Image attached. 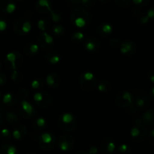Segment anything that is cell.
Segmentation results:
<instances>
[{
    "label": "cell",
    "mask_w": 154,
    "mask_h": 154,
    "mask_svg": "<svg viewBox=\"0 0 154 154\" xmlns=\"http://www.w3.org/2000/svg\"><path fill=\"white\" fill-rule=\"evenodd\" d=\"M79 82L81 88L86 92H91L96 88V76L92 72H84L81 75Z\"/></svg>",
    "instance_id": "obj_1"
},
{
    "label": "cell",
    "mask_w": 154,
    "mask_h": 154,
    "mask_svg": "<svg viewBox=\"0 0 154 154\" xmlns=\"http://www.w3.org/2000/svg\"><path fill=\"white\" fill-rule=\"evenodd\" d=\"M76 125V121L74 115L71 113H63L59 118V126L65 131H72Z\"/></svg>",
    "instance_id": "obj_2"
},
{
    "label": "cell",
    "mask_w": 154,
    "mask_h": 154,
    "mask_svg": "<svg viewBox=\"0 0 154 154\" xmlns=\"http://www.w3.org/2000/svg\"><path fill=\"white\" fill-rule=\"evenodd\" d=\"M147 129H146L145 126L143 125L141 120L134 124L130 132L131 137L136 141H141L144 140L147 136Z\"/></svg>",
    "instance_id": "obj_3"
},
{
    "label": "cell",
    "mask_w": 154,
    "mask_h": 154,
    "mask_svg": "<svg viewBox=\"0 0 154 154\" xmlns=\"http://www.w3.org/2000/svg\"><path fill=\"white\" fill-rule=\"evenodd\" d=\"M117 105L123 108H133L134 100H133V95L131 92L123 91L118 94L117 99H116Z\"/></svg>",
    "instance_id": "obj_4"
},
{
    "label": "cell",
    "mask_w": 154,
    "mask_h": 154,
    "mask_svg": "<svg viewBox=\"0 0 154 154\" xmlns=\"http://www.w3.org/2000/svg\"><path fill=\"white\" fill-rule=\"evenodd\" d=\"M133 95V100L137 108H146L150 105V99L143 90H135Z\"/></svg>",
    "instance_id": "obj_5"
},
{
    "label": "cell",
    "mask_w": 154,
    "mask_h": 154,
    "mask_svg": "<svg viewBox=\"0 0 154 154\" xmlns=\"http://www.w3.org/2000/svg\"><path fill=\"white\" fill-rule=\"evenodd\" d=\"M32 23L29 20H19L14 25V30L18 35H26L31 31Z\"/></svg>",
    "instance_id": "obj_6"
},
{
    "label": "cell",
    "mask_w": 154,
    "mask_h": 154,
    "mask_svg": "<svg viewBox=\"0 0 154 154\" xmlns=\"http://www.w3.org/2000/svg\"><path fill=\"white\" fill-rule=\"evenodd\" d=\"M137 47L134 42L130 40L124 41L120 45V51L125 56H132L136 53Z\"/></svg>",
    "instance_id": "obj_7"
},
{
    "label": "cell",
    "mask_w": 154,
    "mask_h": 154,
    "mask_svg": "<svg viewBox=\"0 0 154 154\" xmlns=\"http://www.w3.org/2000/svg\"><path fill=\"white\" fill-rule=\"evenodd\" d=\"M59 147L63 151H68L71 150L74 144V139L69 135H62L59 139Z\"/></svg>",
    "instance_id": "obj_8"
},
{
    "label": "cell",
    "mask_w": 154,
    "mask_h": 154,
    "mask_svg": "<svg viewBox=\"0 0 154 154\" xmlns=\"http://www.w3.org/2000/svg\"><path fill=\"white\" fill-rule=\"evenodd\" d=\"M21 60L19 54L16 52H10L6 55V61L10 64L11 67L14 71L17 70L20 66L21 63L18 62V60Z\"/></svg>",
    "instance_id": "obj_9"
},
{
    "label": "cell",
    "mask_w": 154,
    "mask_h": 154,
    "mask_svg": "<svg viewBox=\"0 0 154 154\" xmlns=\"http://www.w3.org/2000/svg\"><path fill=\"white\" fill-rule=\"evenodd\" d=\"M141 122L143 124L148 126H154V108H150L146 111L141 116Z\"/></svg>",
    "instance_id": "obj_10"
},
{
    "label": "cell",
    "mask_w": 154,
    "mask_h": 154,
    "mask_svg": "<svg viewBox=\"0 0 154 154\" xmlns=\"http://www.w3.org/2000/svg\"><path fill=\"white\" fill-rule=\"evenodd\" d=\"M20 108L22 109L23 112L26 115L28 116L29 117H32L33 116L35 115V110L34 107H33V105H32L30 102H27L26 100L21 101Z\"/></svg>",
    "instance_id": "obj_11"
},
{
    "label": "cell",
    "mask_w": 154,
    "mask_h": 154,
    "mask_svg": "<svg viewBox=\"0 0 154 154\" xmlns=\"http://www.w3.org/2000/svg\"><path fill=\"white\" fill-rule=\"evenodd\" d=\"M84 47H85V49L87 50L88 52L90 53H95L99 48V42H98V40L96 38L91 37L89 38L88 39H87V41L85 42L84 44Z\"/></svg>",
    "instance_id": "obj_12"
},
{
    "label": "cell",
    "mask_w": 154,
    "mask_h": 154,
    "mask_svg": "<svg viewBox=\"0 0 154 154\" xmlns=\"http://www.w3.org/2000/svg\"><path fill=\"white\" fill-rule=\"evenodd\" d=\"M97 32L99 35L102 37H107L110 35L113 32V26L108 23H103L100 24L97 29Z\"/></svg>",
    "instance_id": "obj_13"
},
{
    "label": "cell",
    "mask_w": 154,
    "mask_h": 154,
    "mask_svg": "<svg viewBox=\"0 0 154 154\" xmlns=\"http://www.w3.org/2000/svg\"><path fill=\"white\" fill-rule=\"evenodd\" d=\"M46 83L50 87L55 89L60 84V78L55 73H51L47 75Z\"/></svg>",
    "instance_id": "obj_14"
},
{
    "label": "cell",
    "mask_w": 154,
    "mask_h": 154,
    "mask_svg": "<svg viewBox=\"0 0 154 154\" xmlns=\"http://www.w3.org/2000/svg\"><path fill=\"white\" fill-rule=\"evenodd\" d=\"M16 5L12 1H0V9L8 14H12L16 10Z\"/></svg>",
    "instance_id": "obj_15"
},
{
    "label": "cell",
    "mask_w": 154,
    "mask_h": 154,
    "mask_svg": "<svg viewBox=\"0 0 154 154\" xmlns=\"http://www.w3.org/2000/svg\"><path fill=\"white\" fill-rule=\"evenodd\" d=\"M40 142L41 147H43L44 145H54V137L51 132H43L40 135Z\"/></svg>",
    "instance_id": "obj_16"
},
{
    "label": "cell",
    "mask_w": 154,
    "mask_h": 154,
    "mask_svg": "<svg viewBox=\"0 0 154 154\" xmlns=\"http://www.w3.org/2000/svg\"><path fill=\"white\" fill-rule=\"evenodd\" d=\"M115 144L109 138H106L102 143V150L105 153H112L115 150Z\"/></svg>",
    "instance_id": "obj_17"
},
{
    "label": "cell",
    "mask_w": 154,
    "mask_h": 154,
    "mask_svg": "<svg viewBox=\"0 0 154 154\" xmlns=\"http://www.w3.org/2000/svg\"><path fill=\"white\" fill-rule=\"evenodd\" d=\"M39 38H41V41L39 40V42L42 47L51 46L54 43V37L51 35L48 34L46 31L43 32Z\"/></svg>",
    "instance_id": "obj_18"
},
{
    "label": "cell",
    "mask_w": 154,
    "mask_h": 154,
    "mask_svg": "<svg viewBox=\"0 0 154 154\" xmlns=\"http://www.w3.org/2000/svg\"><path fill=\"white\" fill-rule=\"evenodd\" d=\"M48 96V94H45L42 92H37L33 95V99H34L35 102L37 104V105H41V104H43V106H47L45 99Z\"/></svg>",
    "instance_id": "obj_19"
},
{
    "label": "cell",
    "mask_w": 154,
    "mask_h": 154,
    "mask_svg": "<svg viewBox=\"0 0 154 154\" xmlns=\"http://www.w3.org/2000/svg\"><path fill=\"white\" fill-rule=\"evenodd\" d=\"M73 23L78 28H84L87 25V20L83 15L78 14L77 16L74 17Z\"/></svg>",
    "instance_id": "obj_20"
},
{
    "label": "cell",
    "mask_w": 154,
    "mask_h": 154,
    "mask_svg": "<svg viewBox=\"0 0 154 154\" xmlns=\"http://www.w3.org/2000/svg\"><path fill=\"white\" fill-rule=\"evenodd\" d=\"M2 102L5 105H8V106L14 105L17 102V98L12 93H8L2 96Z\"/></svg>",
    "instance_id": "obj_21"
},
{
    "label": "cell",
    "mask_w": 154,
    "mask_h": 154,
    "mask_svg": "<svg viewBox=\"0 0 154 154\" xmlns=\"http://www.w3.org/2000/svg\"><path fill=\"white\" fill-rule=\"evenodd\" d=\"M26 128L24 126H19V127L15 128L12 132V136L14 138L17 140L21 139V138H24L26 135Z\"/></svg>",
    "instance_id": "obj_22"
},
{
    "label": "cell",
    "mask_w": 154,
    "mask_h": 154,
    "mask_svg": "<svg viewBox=\"0 0 154 154\" xmlns=\"http://www.w3.org/2000/svg\"><path fill=\"white\" fill-rule=\"evenodd\" d=\"M46 60L52 65H57L60 61V56L57 52H49L46 55Z\"/></svg>",
    "instance_id": "obj_23"
},
{
    "label": "cell",
    "mask_w": 154,
    "mask_h": 154,
    "mask_svg": "<svg viewBox=\"0 0 154 154\" xmlns=\"http://www.w3.org/2000/svg\"><path fill=\"white\" fill-rule=\"evenodd\" d=\"M39 51V46L37 44L30 43L25 48V53L27 55H35Z\"/></svg>",
    "instance_id": "obj_24"
},
{
    "label": "cell",
    "mask_w": 154,
    "mask_h": 154,
    "mask_svg": "<svg viewBox=\"0 0 154 154\" xmlns=\"http://www.w3.org/2000/svg\"><path fill=\"white\" fill-rule=\"evenodd\" d=\"M17 149L14 146L5 144L0 149V154H16Z\"/></svg>",
    "instance_id": "obj_25"
},
{
    "label": "cell",
    "mask_w": 154,
    "mask_h": 154,
    "mask_svg": "<svg viewBox=\"0 0 154 154\" xmlns=\"http://www.w3.org/2000/svg\"><path fill=\"white\" fill-rule=\"evenodd\" d=\"M5 117L8 123L11 125L16 124L19 121V119H18L17 114L14 112H13V111H8V112H6Z\"/></svg>",
    "instance_id": "obj_26"
},
{
    "label": "cell",
    "mask_w": 154,
    "mask_h": 154,
    "mask_svg": "<svg viewBox=\"0 0 154 154\" xmlns=\"http://www.w3.org/2000/svg\"><path fill=\"white\" fill-rule=\"evenodd\" d=\"M111 84L109 82L105 81H102L98 84V90L101 93H108L111 90Z\"/></svg>",
    "instance_id": "obj_27"
},
{
    "label": "cell",
    "mask_w": 154,
    "mask_h": 154,
    "mask_svg": "<svg viewBox=\"0 0 154 154\" xmlns=\"http://www.w3.org/2000/svg\"><path fill=\"white\" fill-rule=\"evenodd\" d=\"M71 38H72L73 42H75V43H81L84 38V34L79 31L75 32H74L73 34H72Z\"/></svg>",
    "instance_id": "obj_28"
},
{
    "label": "cell",
    "mask_w": 154,
    "mask_h": 154,
    "mask_svg": "<svg viewBox=\"0 0 154 154\" xmlns=\"http://www.w3.org/2000/svg\"><path fill=\"white\" fill-rule=\"evenodd\" d=\"M52 32H53V33L54 34V35H56V36L63 35L65 32V28L62 25L57 24V25H55L53 26Z\"/></svg>",
    "instance_id": "obj_29"
},
{
    "label": "cell",
    "mask_w": 154,
    "mask_h": 154,
    "mask_svg": "<svg viewBox=\"0 0 154 154\" xmlns=\"http://www.w3.org/2000/svg\"><path fill=\"white\" fill-rule=\"evenodd\" d=\"M34 124L35 126V127L38 128V129H43V128H45L46 126L47 121L44 117H39L35 120Z\"/></svg>",
    "instance_id": "obj_30"
},
{
    "label": "cell",
    "mask_w": 154,
    "mask_h": 154,
    "mask_svg": "<svg viewBox=\"0 0 154 154\" xmlns=\"http://www.w3.org/2000/svg\"><path fill=\"white\" fill-rule=\"evenodd\" d=\"M11 132L9 129H2L1 132H0V138L2 139L3 141H8L11 138Z\"/></svg>",
    "instance_id": "obj_31"
},
{
    "label": "cell",
    "mask_w": 154,
    "mask_h": 154,
    "mask_svg": "<svg viewBox=\"0 0 154 154\" xmlns=\"http://www.w3.org/2000/svg\"><path fill=\"white\" fill-rule=\"evenodd\" d=\"M48 22L45 19H41L38 21V28L42 32L46 31L47 28H48Z\"/></svg>",
    "instance_id": "obj_32"
},
{
    "label": "cell",
    "mask_w": 154,
    "mask_h": 154,
    "mask_svg": "<svg viewBox=\"0 0 154 154\" xmlns=\"http://www.w3.org/2000/svg\"><path fill=\"white\" fill-rule=\"evenodd\" d=\"M38 5L40 7L47 9V10L49 11L51 10H52V9H51V3H50V2L48 1V0H38Z\"/></svg>",
    "instance_id": "obj_33"
},
{
    "label": "cell",
    "mask_w": 154,
    "mask_h": 154,
    "mask_svg": "<svg viewBox=\"0 0 154 154\" xmlns=\"http://www.w3.org/2000/svg\"><path fill=\"white\" fill-rule=\"evenodd\" d=\"M11 79L14 81L15 83H20L23 80V76L20 72H18L17 70H14L12 73Z\"/></svg>",
    "instance_id": "obj_34"
},
{
    "label": "cell",
    "mask_w": 154,
    "mask_h": 154,
    "mask_svg": "<svg viewBox=\"0 0 154 154\" xmlns=\"http://www.w3.org/2000/svg\"><path fill=\"white\" fill-rule=\"evenodd\" d=\"M118 152L121 154H129L131 153V148L126 144H121L119 147Z\"/></svg>",
    "instance_id": "obj_35"
},
{
    "label": "cell",
    "mask_w": 154,
    "mask_h": 154,
    "mask_svg": "<svg viewBox=\"0 0 154 154\" xmlns=\"http://www.w3.org/2000/svg\"><path fill=\"white\" fill-rule=\"evenodd\" d=\"M149 20H150V19H149V17L146 14H143L139 15L138 17V23L141 24V25H145V24H147L149 22Z\"/></svg>",
    "instance_id": "obj_36"
},
{
    "label": "cell",
    "mask_w": 154,
    "mask_h": 154,
    "mask_svg": "<svg viewBox=\"0 0 154 154\" xmlns=\"http://www.w3.org/2000/svg\"><path fill=\"white\" fill-rule=\"evenodd\" d=\"M50 13H51V19H52V20L54 21V23L60 22V20H61V15H60V14L57 13V12L54 11L53 10L50 11Z\"/></svg>",
    "instance_id": "obj_37"
},
{
    "label": "cell",
    "mask_w": 154,
    "mask_h": 154,
    "mask_svg": "<svg viewBox=\"0 0 154 154\" xmlns=\"http://www.w3.org/2000/svg\"><path fill=\"white\" fill-rule=\"evenodd\" d=\"M31 87L34 90H39L42 87V81L40 79L33 80L31 84Z\"/></svg>",
    "instance_id": "obj_38"
},
{
    "label": "cell",
    "mask_w": 154,
    "mask_h": 154,
    "mask_svg": "<svg viewBox=\"0 0 154 154\" xmlns=\"http://www.w3.org/2000/svg\"><path fill=\"white\" fill-rule=\"evenodd\" d=\"M8 27V23L7 21L2 17V16L0 15V33L2 32L5 31L6 29Z\"/></svg>",
    "instance_id": "obj_39"
},
{
    "label": "cell",
    "mask_w": 154,
    "mask_h": 154,
    "mask_svg": "<svg viewBox=\"0 0 154 154\" xmlns=\"http://www.w3.org/2000/svg\"><path fill=\"white\" fill-rule=\"evenodd\" d=\"M132 1L136 6L143 7L148 3L149 0H132Z\"/></svg>",
    "instance_id": "obj_40"
},
{
    "label": "cell",
    "mask_w": 154,
    "mask_h": 154,
    "mask_svg": "<svg viewBox=\"0 0 154 154\" xmlns=\"http://www.w3.org/2000/svg\"><path fill=\"white\" fill-rule=\"evenodd\" d=\"M146 14L147 15L149 19L154 20V6H153L152 8H150V9H148V11H147Z\"/></svg>",
    "instance_id": "obj_41"
},
{
    "label": "cell",
    "mask_w": 154,
    "mask_h": 154,
    "mask_svg": "<svg viewBox=\"0 0 154 154\" xmlns=\"http://www.w3.org/2000/svg\"><path fill=\"white\" fill-rule=\"evenodd\" d=\"M7 82V77L2 72H0V85H4Z\"/></svg>",
    "instance_id": "obj_42"
},
{
    "label": "cell",
    "mask_w": 154,
    "mask_h": 154,
    "mask_svg": "<svg viewBox=\"0 0 154 154\" xmlns=\"http://www.w3.org/2000/svg\"><path fill=\"white\" fill-rule=\"evenodd\" d=\"M148 140L151 144L154 145V129H152L148 135Z\"/></svg>",
    "instance_id": "obj_43"
},
{
    "label": "cell",
    "mask_w": 154,
    "mask_h": 154,
    "mask_svg": "<svg viewBox=\"0 0 154 154\" xmlns=\"http://www.w3.org/2000/svg\"><path fill=\"white\" fill-rule=\"evenodd\" d=\"M148 78L153 84H154V69H152L148 72Z\"/></svg>",
    "instance_id": "obj_44"
},
{
    "label": "cell",
    "mask_w": 154,
    "mask_h": 154,
    "mask_svg": "<svg viewBox=\"0 0 154 154\" xmlns=\"http://www.w3.org/2000/svg\"><path fill=\"white\" fill-rule=\"evenodd\" d=\"M98 152L97 147L93 146V147H91L90 149V151H89V154H96Z\"/></svg>",
    "instance_id": "obj_45"
},
{
    "label": "cell",
    "mask_w": 154,
    "mask_h": 154,
    "mask_svg": "<svg viewBox=\"0 0 154 154\" xmlns=\"http://www.w3.org/2000/svg\"><path fill=\"white\" fill-rule=\"evenodd\" d=\"M150 96H151L152 99L154 100V86L152 87L151 90H150Z\"/></svg>",
    "instance_id": "obj_46"
},
{
    "label": "cell",
    "mask_w": 154,
    "mask_h": 154,
    "mask_svg": "<svg viewBox=\"0 0 154 154\" xmlns=\"http://www.w3.org/2000/svg\"><path fill=\"white\" fill-rule=\"evenodd\" d=\"M90 2V0H81V2L83 3L84 5H87Z\"/></svg>",
    "instance_id": "obj_47"
},
{
    "label": "cell",
    "mask_w": 154,
    "mask_h": 154,
    "mask_svg": "<svg viewBox=\"0 0 154 154\" xmlns=\"http://www.w3.org/2000/svg\"><path fill=\"white\" fill-rule=\"evenodd\" d=\"M2 121H3L2 116V114H0V126H1L2 124Z\"/></svg>",
    "instance_id": "obj_48"
},
{
    "label": "cell",
    "mask_w": 154,
    "mask_h": 154,
    "mask_svg": "<svg viewBox=\"0 0 154 154\" xmlns=\"http://www.w3.org/2000/svg\"><path fill=\"white\" fill-rule=\"evenodd\" d=\"M77 154H87L85 151H79Z\"/></svg>",
    "instance_id": "obj_49"
},
{
    "label": "cell",
    "mask_w": 154,
    "mask_h": 154,
    "mask_svg": "<svg viewBox=\"0 0 154 154\" xmlns=\"http://www.w3.org/2000/svg\"><path fill=\"white\" fill-rule=\"evenodd\" d=\"M1 69H2V63L1 61H0V70H1Z\"/></svg>",
    "instance_id": "obj_50"
},
{
    "label": "cell",
    "mask_w": 154,
    "mask_h": 154,
    "mask_svg": "<svg viewBox=\"0 0 154 154\" xmlns=\"http://www.w3.org/2000/svg\"><path fill=\"white\" fill-rule=\"evenodd\" d=\"M121 1H123V2H129V0H121Z\"/></svg>",
    "instance_id": "obj_51"
},
{
    "label": "cell",
    "mask_w": 154,
    "mask_h": 154,
    "mask_svg": "<svg viewBox=\"0 0 154 154\" xmlns=\"http://www.w3.org/2000/svg\"><path fill=\"white\" fill-rule=\"evenodd\" d=\"M1 97H2V93L1 92H0V99H1Z\"/></svg>",
    "instance_id": "obj_52"
},
{
    "label": "cell",
    "mask_w": 154,
    "mask_h": 154,
    "mask_svg": "<svg viewBox=\"0 0 154 154\" xmlns=\"http://www.w3.org/2000/svg\"><path fill=\"white\" fill-rule=\"evenodd\" d=\"M100 1H102V0H100Z\"/></svg>",
    "instance_id": "obj_53"
},
{
    "label": "cell",
    "mask_w": 154,
    "mask_h": 154,
    "mask_svg": "<svg viewBox=\"0 0 154 154\" xmlns=\"http://www.w3.org/2000/svg\"><path fill=\"white\" fill-rule=\"evenodd\" d=\"M32 154H33V153H32Z\"/></svg>",
    "instance_id": "obj_54"
}]
</instances>
